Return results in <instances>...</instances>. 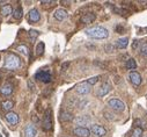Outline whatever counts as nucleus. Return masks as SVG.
<instances>
[{"label": "nucleus", "mask_w": 147, "mask_h": 137, "mask_svg": "<svg viewBox=\"0 0 147 137\" xmlns=\"http://www.w3.org/2000/svg\"><path fill=\"white\" fill-rule=\"evenodd\" d=\"M86 35L90 39H95V40H104L109 36V31L107 28L101 27V26H95V27H90L86 29Z\"/></svg>", "instance_id": "f257e3e1"}, {"label": "nucleus", "mask_w": 147, "mask_h": 137, "mask_svg": "<svg viewBox=\"0 0 147 137\" xmlns=\"http://www.w3.org/2000/svg\"><path fill=\"white\" fill-rule=\"evenodd\" d=\"M21 66V59L15 54H8L5 59V68L7 70H16Z\"/></svg>", "instance_id": "f03ea898"}, {"label": "nucleus", "mask_w": 147, "mask_h": 137, "mask_svg": "<svg viewBox=\"0 0 147 137\" xmlns=\"http://www.w3.org/2000/svg\"><path fill=\"white\" fill-rule=\"evenodd\" d=\"M43 129L44 130H51L52 125H53V119H52V111L51 109H47L43 116Z\"/></svg>", "instance_id": "7ed1b4c3"}, {"label": "nucleus", "mask_w": 147, "mask_h": 137, "mask_svg": "<svg viewBox=\"0 0 147 137\" xmlns=\"http://www.w3.org/2000/svg\"><path fill=\"white\" fill-rule=\"evenodd\" d=\"M108 105L111 107L113 109L117 111V112H124L125 111V104L122 100H119V99H115V98L110 99L108 101Z\"/></svg>", "instance_id": "20e7f679"}, {"label": "nucleus", "mask_w": 147, "mask_h": 137, "mask_svg": "<svg viewBox=\"0 0 147 137\" xmlns=\"http://www.w3.org/2000/svg\"><path fill=\"white\" fill-rule=\"evenodd\" d=\"M90 88H92V86H90L87 81H84V83H80L79 85H77L76 91H77L78 94L85 95V94H88V93L90 92Z\"/></svg>", "instance_id": "39448f33"}, {"label": "nucleus", "mask_w": 147, "mask_h": 137, "mask_svg": "<svg viewBox=\"0 0 147 137\" xmlns=\"http://www.w3.org/2000/svg\"><path fill=\"white\" fill-rule=\"evenodd\" d=\"M35 78L37 79V80H41L42 83L48 84V83L51 81L52 76H51V73H49V72H47V71H38L37 73L35 75Z\"/></svg>", "instance_id": "423d86ee"}, {"label": "nucleus", "mask_w": 147, "mask_h": 137, "mask_svg": "<svg viewBox=\"0 0 147 137\" xmlns=\"http://www.w3.org/2000/svg\"><path fill=\"white\" fill-rule=\"evenodd\" d=\"M90 131H92L94 135H96L97 137H103V136L107 135V129H105L104 127L100 125V124H93V125L90 127Z\"/></svg>", "instance_id": "0eeeda50"}, {"label": "nucleus", "mask_w": 147, "mask_h": 137, "mask_svg": "<svg viewBox=\"0 0 147 137\" xmlns=\"http://www.w3.org/2000/svg\"><path fill=\"white\" fill-rule=\"evenodd\" d=\"M73 134L78 137H89L90 130L86 127H77V128L73 129Z\"/></svg>", "instance_id": "6e6552de"}, {"label": "nucleus", "mask_w": 147, "mask_h": 137, "mask_svg": "<svg viewBox=\"0 0 147 137\" xmlns=\"http://www.w3.org/2000/svg\"><path fill=\"white\" fill-rule=\"evenodd\" d=\"M5 120L11 124V125H16L18 123H19V115L16 114V113H14V112H8V113H6V115H5Z\"/></svg>", "instance_id": "1a4fd4ad"}, {"label": "nucleus", "mask_w": 147, "mask_h": 137, "mask_svg": "<svg viewBox=\"0 0 147 137\" xmlns=\"http://www.w3.org/2000/svg\"><path fill=\"white\" fill-rule=\"evenodd\" d=\"M40 19H41V14H40L38 9L32 8V9L29 11V13H28V20H29V22H31V23L38 22Z\"/></svg>", "instance_id": "9d476101"}, {"label": "nucleus", "mask_w": 147, "mask_h": 137, "mask_svg": "<svg viewBox=\"0 0 147 137\" xmlns=\"http://www.w3.org/2000/svg\"><path fill=\"white\" fill-rule=\"evenodd\" d=\"M110 91H111V85H110L109 83H103L101 86H100V88H98V91H97V96H104V95H107Z\"/></svg>", "instance_id": "9b49d317"}, {"label": "nucleus", "mask_w": 147, "mask_h": 137, "mask_svg": "<svg viewBox=\"0 0 147 137\" xmlns=\"http://www.w3.org/2000/svg\"><path fill=\"white\" fill-rule=\"evenodd\" d=\"M129 79H130V81L132 83V85H134V86H139V85L141 84V76H140L138 72H136V71L130 72Z\"/></svg>", "instance_id": "f8f14e48"}, {"label": "nucleus", "mask_w": 147, "mask_h": 137, "mask_svg": "<svg viewBox=\"0 0 147 137\" xmlns=\"http://www.w3.org/2000/svg\"><path fill=\"white\" fill-rule=\"evenodd\" d=\"M55 19L56 20H58V21H63V20H65L66 18H68V12L66 11V9H64V8H58V9H56L55 11Z\"/></svg>", "instance_id": "ddd939ff"}, {"label": "nucleus", "mask_w": 147, "mask_h": 137, "mask_svg": "<svg viewBox=\"0 0 147 137\" xmlns=\"http://www.w3.org/2000/svg\"><path fill=\"white\" fill-rule=\"evenodd\" d=\"M95 19H96V14H94V13H86V14H84V15L80 18V22L84 23V24H89V23H92Z\"/></svg>", "instance_id": "4468645a"}, {"label": "nucleus", "mask_w": 147, "mask_h": 137, "mask_svg": "<svg viewBox=\"0 0 147 137\" xmlns=\"http://www.w3.org/2000/svg\"><path fill=\"white\" fill-rule=\"evenodd\" d=\"M90 116H88V115H81V116H77V117H74V122L78 124V125H86V124H88V123H90Z\"/></svg>", "instance_id": "2eb2a0df"}, {"label": "nucleus", "mask_w": 147, "mask_h": 137, "mask_svg": "<svg viewBox=\"0 0 147 137\" xmlns=\"http://www.w3.org/2000/svg\"><path fill=\"white\" fill-rule=\"evenodd\" d=\"M36 134H37V130H36L34 124H27L24 128V136L26 137H35Z\"/></svg>", "instance_id": "dca6fc26"}, {"label": "nucleus", "mask_w": 147, "mask_h": 137, "mask_svg": "<svg viewBox=\"0 0 147 137\" xmlns=\"http://www.w3.org/2000/svg\"><path fill=\"white\" fill-rule=\"evenodd\" d=\"M0 92H1L3 95L9 96V95L13 93V86H12L11 84H5L1 88H0Z\"/></svg>", "instance_id": "f3484780"}, {"label": "nucleus", "mask_w": 147, "mask_h": 137, "mask_svg": "<svg viewBox=\"0 0 147 137\" xmlns=\"http://www.w3.org/2000/svg\"><path fill=\"white\" fill-rule=\"evenodd\" d=\"M60 120H61L63 122H69V121H72V120H74V117H73L72 113L66 112V111H61V112H60Z\"/></svg>", "instance_id": "a211bd4d"}, {"label": "nucleus", "mask_w": 147, "mask_h": 137, "mask_svg": "<svg viewBox=\"0 0 147 137\" xmlns=\"http://www.w3.org/2000/svg\"><path fill=\"white\" fill-rule=\"evenodd\" d=\"M129 44V39L127 37H122V39H118L116 41V47L118 49H125Z\"/></svg>", "instance_id": "6ab92c4d"}, {"label": "nucleus", "mask_w": 147, "mask_h": 137, "mask_svg": "<svg viewBox=\"0 0 147 137\" xmlns=\"http://www.w3.org/2000/svg\"><path fill=\"white\" fill-rule=\"evenodd\" d=\"M22 16H23L22 7H21V6H18V7L13 11V18H14L15 20H20V19H22Z\"/></svg>", "instance_id": "aec40b11"}, {"label": "nucleus", "mask_w": 147, "mask_h": 137, "mask_svg": "<svg viewBox=\"0 0 147 137\" xmlns=\"http://www.w3.org/2000/svg\"><path fill=\"white\" fill-rule=\"evenodd\" d=\"M1 107L4 111H12V108L14 107V102L12 100H6L1 104Z\"/></svg>", "instance_id": "412c9836"}, {"label": "nucleus", "mask_w": 147, "mask_h": 137, "mask_svg": "<svg viewBox=\"0 0 147 137\" xmlns=\"http://www.w3.org/2000/svg\"><path fill=\"white\" fill-rule=\"evenodd\" d=\"M12 12H13L12 5H9V4H6V5L3 6V8H1V14H3L4 16H8L9 14H12Z\"/></svg>", "instance_id": "4be33fe9"}, {"label": "nucleus", "mask_w": 147, "mask_h": 137, "mask_svg": "<svg viewBox=\"0 0 147 137\" xmlns=\"http://www.w3.org/2000/svg\"><path fill=\"white\" fill-rule=\"evenodd\" d=\"M44 50H45V45L43 42H40L37 45H36V54L38 56H42L44 54Z\"/></svg>", "instance_id": "5701e85b"}, {"label": "nucleus", "mask_w": 147, "mask_h": 137, "mask_svg": "<svg viewBox=\"0 0 147 137\" xmlns=\"http://www.w3.org/2000/svg\"><path fill=\"white\" fill-rule=\"evenodd\" d=\"M136 67H137V63L133 58H130L126 60V68H129V70H134Z\"/></svg>", "instance_id": "b1692460"}, {"label": "nucleus", "mask_w": 147, "mask_h": 137, "mask_svg": "<svg viewBox=\"0 0 147 137\" xmlns=\"http://www.w3.org/2000/svg\"><path fill=\"white\" fill-rule=\"evenodd\" d=\"M141 136H142V128L136 127V128L133 129V131H132L131 137H141Z\"/></svg>", "instance_id": "393cba45"}, {"label": "nucleus", "mask_w": 147, "mask_h": 137, "mask_svg": "<svg viewBox=\"0 0 147 137\" xmlns=\"http://www.w3.org/2000/svg\"><path fill=\"white\" fill-rule=\"evenodd\" d=\"M140 52H141V55L147 56V40L144 41V42L140 44Z\"/></svg>", "instance_id": "a878e982"}, {"label": "nucleus", "mask_w": 147, "mask_h": 137, "mask_svg": "<svg viewBox=\"0 0 147 137\" xmlns=\"http://www.w3.org/2000/svg\"><path fill=\"white\" fill-rule=\"evenodd\" d=\"M29 36H30L31 41L34 42L36 39H37V36H38V31L37 30H29Z\"/></svg>", "instance_id": "bb28decb"}, {"label": "nucleus", "mask_w": 147, "mask_h": 137, "mask_svg": "<svg viewBox=\"0 0 147 137\" xmlns=\"http://www.w3.org/2000/svg\"><path fill=\"white\" fill-rule=\"evenodd\" d=\"M98 79H100V76H95V77H92V78L87 79V83L92 86V85H95V84L98 81Z\"/></svg>", "instance_id": "cd10ccee"}, {"label": "nucleus", "mask_w": 147, "mask_h": 137, "mask_svg": "<svg viewBox=\"0 0 147 137\" xmlns=\"http://www.w3.org/2000/svg\"><path fill=\"white\" fill-rule=\"evenodd\" d=\"M18 50H19V51H21V52H22L23 55H26V56H28V55H29V52H28V51H29V49H28L26 45H19V47H18Z\"/></svg>", "instance_id": "c85d7f7f"}, {"label": "nucleus", "mask_w": 147, "mask_h": 137, "mask_svg": "<svg viewBox=\"0 0 147 137\" xmlns=\"http://www.w3.org/2000/svg\"><path fill=\"white\" fill-rule=\"evenodd\" d=\"M28 87H29V88H31V91H35V85H34V83H32L31 80H29V81H28Z\"/></svg>", "instance_id": "c756f323"}, {"label": "nucleus", "mask_w": 147, "mask_h": 137, "mask_svg": "<svg viewBox=\"0 0 147 137\" xmlns=\"http://www.w3.org/2000/svg\"><path fill=\"white\" fill-rule=\"evenodd\" d=\"M41 4H43V5H51V4H55V1H51V0H50V1H45V0H42Z\"/></svg>", "instance_id": "7c9ffc66"}, {"label": "nucleus", "mask_w": 147, "mask_h": 137, "mask_svg": "<svg viewBox=\"0 0 147 137\" xmlns=\"http://www.w3.org/2000/svg\"><path fill=\"white\" fill-rule=\"evenodd\" d=\"M107 52H113V45H105Z\"/></svg>", "instance_id": "2f4dec72"}, {"label": "nucleus", "mask_w": 147, "mask_h": 137, "mask_svg": "<svg viewBox=\"0 0 147 137\" xmlns=\"http://www.w3.org/2000/svg\"><path fill=\"white\" fill-rule=\"evenodd\" d=\"M138 44H139V41H133V44H132V49H136L137 47H138Z\"/></svg>", "instance_id": "473e14b6"}, {"label": "nucleus", "mask_w": 147, "mask_h": 137, "mask_svg": "<svg viewBox=\"0 0 147 137\" xmlns=\"http://www.w3.org/2000/svg\"><path fill=\"white\" fill-rule=\"evenodd\" d=\"M66 66H68V63H64V65H63V70H64V68H65Z\"/></svg>", "instance_id": "72a5a7b5"}]
</instances>
